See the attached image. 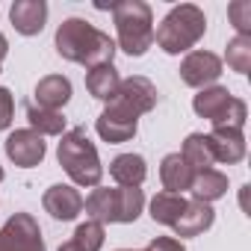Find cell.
Segmentation results:
<instances>
[{
    "mask_svg": "<svg viewBox=\"0 0 251 251\" xmlns=\"http://www.w3.org/2000/svg\"><path fill=\"white\" fill-rule=\"evenodd\" d=\"M115 251H145V248H115Z\"/></svg>",
    "mask_w": 251,
    "mask_h": 251,
    "instance_id": "31",
    "label": "cell"
},
{
    "mask_svg": "<svg viewBox=\"0 0 251 251\" xmlns=\"http://www.w3.org/2000/svg\"><path fill=\"white\" fill-rule=\"evenodd\" d=\"M230 98H233V95H230L225 86H207V89H198V95L192 98V109H195V115H201V118H207V121L213 124L216 118L225 115Z\"/></svg>",
    "mask_w": 251,
    "mask_h": 251,
    "instance_id": "18",
    "label": "cell"
},
{
    "mask_svg": "<svg viewBox=\"0 0 251 251\" xmlns=\"http://www.w3.org/2000/svg\"><path fill=\"white\" fill-rule=\"evenodd\" d=\"M195 172L186 166V160L180 154H166L163 163H160V180H163V189L166 192H189V183H192Z\"/></svg>",
    "mask_w": 251,
    "mask_h": 251,
    "instance_id": "16",
    "label": "cell"
},
{
    "mask_svg": "<svg viewBox=\"0 0 251 251\" xmlns=\"http://www.w3.org/2000/svg\"><path fill=\"white\" fill-rule=\"evenodd\" d=\"M227 18L236 36H251V0H233L227 6Z\"/></svg>",
    "mask_w": 251,
    "mask_h": 251,
    "instance_id": "26",
    "label": "cell"
},
{
    "mask_svg": "<svg viewBox=\"0 0 251 251\" xmlns=\"http://www.w3.org/2000/svg\"><path fill=\"white\" fill-rule=\"evenodd\" d=\"M219 77H222V59L213 50H189L180 62V80L192 89L216 86Z\"/></svg>",
    "mask_w": 251,
    "mask_h": 251,
    "instance_id": "8",
    "label": "cell"
},
{
    "mask_svg": "<svg viewBox=\"0 0 251 251\" xmlns=\"http://www.w3.org/2000/svg\"><path fill=\"white\" fill-rule=\"evenodd\" d=\"M207 136H210V148H213L216 163L236 166L245 160V133L242 130H213Z\"/></svg>",
    "mask_w": 251,
    "mask_h": 251,
    "instance_id": "14",
    "label": "cell"
},
{
    "mask_svg": "<svg viewBox=\"0 0 251 251\" xmlns=\"http://www.w3.org/2000/svg\"><path fill=\"white\" fill-rule=\"evenodd\" d=\"M56 53L65 62H77L86 68H98V65H109L115 59V42L98 30L95 24H89L86 18H65L56 30Z\"/></svg>",
    "mask_w": 251,
    "mask_h": 251,
    "instance_id": "1",
    "label": "cell"
},
{
    "mask_svg": "<svg viewBox=\"0 0 251 251\" xmlns=\"http://www.w3.org/2000/svg\"><path fill=\"white\" fill-rule=\"evenodd\" d=\"M157 86L148 77H127L121 80L118 92L106 100V109L100 112L109 121H121V124H130V127H139V118L145 112H151L157 106Z\"/></svg>",
    "mask_w": 251,
    "mask_h": 251,
    "instance_id": "6",
    "label": "cell"
},
{
    "mask_svg": "<svg viewBox=\"0 0 251 251\" xmlns=\"http://www.w3.org/2000/svg\"><path fill=\"white\" fill-rule=\"evenodd\" d=\"M59 251H83V248H80V245H74V242L68 239V242H62V245H59Z\"/></svg>",
    "mask_w": 251,
    "mask_h": 251,
    "instance_id": "30",
    "label": "cell"
},
{
    "mask_svg": "<svg viewBox=\"0 0 251 251\" xmlns=\"http://www.w3.org/2000/svg\"><path fill=\"white\" fill-rule=\"evenodd\" d=\"M145 251H186V248H183V242L175 239V236H157V239H151V242L145 245Z\"/></svg>",
    "mask_w": 251,
    "mask_h": 251,
    "instance_id": "28",
    "label": "cell"
},
{
    "mask_svg": "<svg viewBox=\"0 0 251 251\" xmlns=\"http://www.w3.org/2000/svg\"><path fill=\"white\" fill-rule=\"evenodd\" d=\"M27 121H30V130H36L42 139L45 136H62L65 133V115L56 109H42L33 100L27 103Z\"/></svg>",
    "mask_w": 251,
    "mask_h": 251,
    "instance_id": "21",
    "label": "cell"
},
{
    "mask_svg": "<svg viewBox=\"0 0 251 251\" xmlns=\"http://www.w3.org/2000/svg\"><path fill=\"white\" fill-rule=\"evenodd\" d=\"M109 177L118 186H142L148 177V163L142 154H118L109 163Z\"/></svg>",
    "mask_w": 251,
    "mask_h": 251,
    "instance_id": "15",
    "label": "cell"
},
{
    "mask_svg": "<svg viewBox=\"0 0 251 251\" xmlns=\"http://www.w3.org/2000/svg\"><path fill=\"white\" fill-rule=\"evenodd\" d=\"M213 222H216V210L210 207V204H201V201H186V207H183V213L177 216V222L172 225V230H175V236H201L204 230H210L213 227Z\"/></svg>",
    "mask_w": 251,
    "mask_h": 251,
    "instance_id": "12",
    "label": "cell"
},
{
    "mask_svg": "<svg viewBox=\"0 0 251 251\" xmlns=\"http://www.w3.org/2000/svg\"><path fill=\"white\" fill-rule=\"evenodd\" d=\"M3 148H6V157H9L15 166H21V169H33V166H39V163L45 160V154H48L45 139H42L36 130H30V127H24V130H12V133L6 136Z\"/></svg>",
    "mask_w": 251,
    "mask_h": 251,
    "instance_id": "9",
    "label": "cell"
},
{
    "mask_svg": "<svg viewBox=\"0 0 251 251\" xmlns=\"http://www.w3.org/2000/svg\"><path fill=\"white\" fill-rule=\"evenodd\" d=\"M183 207H186V198L183 195H177V192H157L154 198H151V219L157 222V225H175L177 222V216L183 213Z\"/></svg>",
    "mask_w": 251,
    "mask_h": 251,
    "instance_id": "22",
    "label": "cell"
},
{
    "mask_svg": "<svg viewBox=\"0 0 251 251\" xmlns=\"http://www.w3.org/2000/svg\"><path fill=\"white\" fill-rule=\"evenodd\" d=\"M112 24L118 45L127 56H145L154 45V12L142 0H118L112 3Z\"/></svg>",
    "mask_w": 251,
    "mask_h": 251,
    "instance_id": "5",
    "label": "cell"
},
{
    "mask_svg": "<svg viewBox=\"0 0 251 251\" xmlns=\"http://www.w3.org/2000/svg\"><path fill=\"white\" fill-rule=\"evenodd\" d=\"M225 62H227L230 71L248 74V71H251V36H233V39L227 42Z\"/></svg>",
    "mask_w": 251,
    "mask_h": 251,
    "instance_id": "23",
    "label": "cell"
},
{
    "mask_svg": "<svg viewBox=\"0 0 251 251\" xmlns=\"http://www.w3.org/2000/svg\"><path fill=\"white\" fill-rule=\"evenodd\" d=\"M103 239H106L103 225H100V222H92V219H86L83 225H77V230H74V236H71V242L80 245L83 251H100V248H103Z\"/></svg>",
    "mask_w": 251,
    "mask_h": 251,
    "instance_id": "24",
    "label": "cell"
},
{
    "mask_svg": "<svg viewBox=\"0 0 251 251\" xmlns=\"http://www.w3.org/2000/svg\"><path fill=\"white\" fill-rule=\"evenodd\" d=\"M145 207V192L139 186H95L89 192V198H83V210L92 222H100V225H130L139 219Z\"/></svg>",
    "mask_w": 251,
    "mask_h": 251,
    "instance_id": "4",
    "label": "cell"
},
{
    "mask_svg": "<svg viewBox=\"0 0 251 251\" xmlns=\"http://www.w3.org/2000/svg\"><path fill=\"white\" fill-rule=\"evenodd\" d=\"M180 157L186 160V166H189L192 172H207V169L216 166L213 148H210V136H207V133H189V136L183 139Z\"/></svg>",
    "mask_w": 251,
    "mask_h": 251,
    "instance_id": "20",
    "label": "cell"
},
{
    "mask_svg": "<svg viewBox=\"0 0 251 251\" xmlns=\"http://www.w3.org/2000/svg\"><path fill=\"white\" fill-rule=\"evenodd\" d=\"M36 106H42V109H56V112H62V106L71 100V80L68 77H62V74H48V77H42L39 83H36Z\"/></svg>",
    "mask_w": 251,
    "mask_h": 251,
    "instance_id": "13",
    "label": "cell"
},
{
    "mask_svg": "<svg viewBox=\"0 0 251 251\" xmlns=\"http://www.w3.org/2000/svg\"><path fill=\"white\" fill-rule=\"evenodd\" d=\"M15 115V98L6 86H0V130H6Z\"/></svg>",
    "mask_w": 251,
    "mask_h": 251,
    "instance_id": "27",
    "label": "cell"
},
{
    "mask_svg": "<svg viewBox=\"0 0 251 251\" xmlns=\"http://www.w3.org/2000/svg\"><path fill=\"white\" fill-rule=\"evenodd\" d=\"M207 33V15L204 9H198L195 3H180L172 6L169 15L160 21V27L154 30V42L169 53V56H180L189 53Z\"/></svg>",
    "mask_w": 251,
    "mask_h": 251,
    "instance_id": "2",
    "label": "cell"
},
{
    "mask_svg": "<svg viewBox=\"0 0 251 251\" xmlns=\"http://www.w3.org/2000/svg\"><path fill=\"white\" fill-rule=\"evenodd\" d=\"M3 177H6V172H3V166H0V183H3Z\"/></svg>",
    "mask_w": 251,
    "mask_h": 251,
    "instance_id": "32",
    "label": "cell"
},
{
    "mask_svg": "<svg viewBox=\"0 0 251 251\" xmlns=\"http://www.w3.org/2000/svg\"><path fill=\"white\" fill-rule=\"evenodd\" d=\"M42 207L45 213H50L56 222H71L83 213V195L77 186H68V183H53L45 189L42 195Z\"/></svg>",
    "mask_w": 251,
    "mask_h": 251,
    "instance_id": "10",
    "label": "cell"
},
{
    "mask_svg": "<svg viewBox=\"0 0 251 251\" xmlns=\"http://www.w3.org/2000/svg\"><path fill=\"white\" fill-rule=\"evenodd\" d=\"M245 118H248V106H245L242 98L233 95L230 103H227V109H225V115L213 121V130H242L245 127Z\"/></svg>",
    "mask_w": 251,
    "mask_h": 251,
    "instance_id": "25",
    "label": "cell"
},
{
    "mask_svg": "<svg viewBox=\"0 0 251 251\" xmlns=\"http://www.w3.org/2000/svg\"><path fill=\"white\" fill-rule=\"evenodd\" d=\"M0 251H45L42 227L30 213H15L0 227Z\"/></svg>",
    "mask_w": 251,
    "mask_h": 251,
    "instance_id": "7",
    "label": "cell"
},
{
    "mask_svg": "<svg viewBox=\"0 0 251 251\" xmlns=\"http://www.w3.org/2000/svg\"><path fill=\"white\" fill-rule=\"evenodd\" d=\"M189 192H192V201L213 204V201H219L222 195H227V175L219 172V169L195 172V177H192V183H189Z\"/></svg>",
    "mask_w": 251,
    "mask_h": 251,
    "instance_id": "17",
    "label": "cell"
},
{
    "mask_svg": "<svg viewBox=\"0 0 251 251\" xmlns=\"http://www.w3.org/2000/svg\"><path fill=\"white\" fill-rule=\"evenodd\" d=\"M6 53H9V42H6L3 33H0V71H3V59H6Z\"/></svg>",
    "mask_w": 251,
    "mask_h": 251,
    "instance_id": "29",
    "label": "cell"
},
{
    "mask_svg": "<svg viewBox=\"0 0 251 251\" xmlns=\"http://www.w3.org/2000/svg\"><path fill=\"white\" fill-rule=\"evenodd\" d=\"M9 21L15 33L21 36H39L48 21V3L45 0H15L9 9Z\"/></svg>",
    "mask_w": 251,
    "mask_h": 251,
    "instance_id": "11",
    "label": "cell"
},
{
    "mask_svg": "<svg viewBox=\"0 0 251 251\" xmlns=\"http://www.w3.org/2000/svg\"><path fill=\"white\" fill-rule=\"evenodd\" d=\"M118 86H121V77H118V68L112 62L86 71V89L95 100H109L118 92Z\"/></svg>",
    "mask_w": 251,
    "mask_h": 251,
    "instance_id": "19",
    "label": "cell"
},
{
    "mask_svg": "<svg viewBox=\"0 0 251 251\" xmlns=\"http://www.w3.org/2000/svg\"><path fill=\"white\" fill-rule=\"evenodd\" d=\"M56 160L65 169V175L74 180V186H100L103 180V166L98 157V148L92 145V139L86 136V127H71L59 136V148H56Z\"/></svg>",
    "mask_w": 251,
    "mask_h": 251,
    "instance_id": "3",
    "label": "cell"
}]
</instances>
